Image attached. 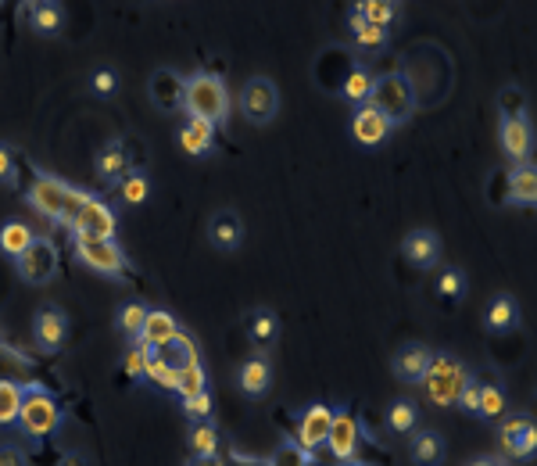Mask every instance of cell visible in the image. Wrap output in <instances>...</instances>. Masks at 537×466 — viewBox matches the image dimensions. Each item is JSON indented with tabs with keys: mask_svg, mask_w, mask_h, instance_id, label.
Instances as JSON below:
<instances>
[{
	"mask_svg": "<svg viewBox=\"0 0 537 466\" xmlns=\"http://www.w3.org/2000/svg\"><path fill=\"white\" fill-rule=\"evenodd\" d=\"M183 108H187L190 119L212 122V126L226 122L230 119V90L212 72H194L183 87Z\"/></svg>",
	"mask_w": 537,
	"mask_h": 466,
	"instance_id": "1",
	"label": "cell"
},
{
	"mask_svg": "<svg viewBox=\"0 0 537 466\" xmlns=\"http://www.w3.org/2000/svg\"><path fill=\"white\" fill-rule=\"evenodd\" d=\"M26 198L40 216L54 219V223H61V226H72V219H76V212L83 208V201L90 198V194L54 180V176H40V180L29 187Z\"/></svg>",
	"mask_w": 537,
	"mask_h": 466,
	"instance_id": "2",
	"label": "cell"
},
{
	"mask_svg": "<svg viewBox=\"0 0 537 466\" xmlns=\"http://www.w3.org/2000/svg\"><path fill=\"white\" fill-rule=\"evenodd\" d=\"M473 377V373L466 370V366L455 359V355L448 352H434L430 355V366L427 373H423V388H427V398L434 402L437 409H452L455 402H459L462 388H466V380Z\"/></svg>",
	"mask_w": 537,
	"mask_h": 466,
	"instance_id": "3",
	"label": "cell"
},
{
	"mask_svg": "<svg viewBox=\"0 0 537 466\" xmlns=\"http://www.w3.org/2000/svg\"><path fill=\"white\" fill-rule=\"evenodd\" d=\"M369 104H373L376 112L391 122V130H394V126H401V122H409L412 112H416V90H412L409 76H401V72H387V76L373 79Z\"/></svg>",
	"mask_w": 537,
	"mask_h": 466,
	"instance_id": "4",
	"label": "cell"
},
{
	"mask_svg": "<svg viewBox=\"0 0 537 466\" xmlns=\"http://www.w3.org/2000/svg\"><path fill=\"white\" fill-rule=\"evenodd\" d=\"M61 427V406L58 398L43 384H29L22 395V409H18V431L26 438H47Z\"/></svg>",
	"mask_w": 537,
	"mask_h": 466,
	"instance_id": "5",
	"label": "cell"
},
{
	"mask_svg": "<svg viewBox=\"0 0 537 466\" xmlns=\"http://www.w3.org/2000/svg\"><path fill=\"white\" fill-rule=\"evenodd\" d=\"M72 248H76V259L83 262L90 273L97 277L119 280L126 273V251L115 241H104V237H72Z\"/></svg>",
	"mask_w": 537,
	"mask_h": 466,
	"instance_id": "6",
	"label": "cell"
},
{
	"mask_svg": "<svg viewBox=\"0 0 537 466\" xmlns=\"http://www.w3.org/2000/svg\"><path fill=\"white\" fill-rule=\"evenodd\" d=\"M280 112V90L269 76H251L244 87H240V115L251 122V126H269Z\"/></svg>",
	"mask_w": 537,
	"mask_h": 466,
	"instance_id": "7",
	"label": "cell"
},
{
	"mask_svg": "<svg viewBox=\"0 0 537 466\" xmlns=\"http://www.w3.org/2000/svg\"><path fill=\"white\" fill-rule=\"evenodd\" d=\"M498 445L509 459H530L537 449V423L530 413H512L502 416L498 427Z\"/></svg>",
	"mask_w": 537,
	"mask_h": 466,
	"instance_id": "8",
	"label": "cell"
},
{
	"mask_svg": "<svg viewBox=\"0 0 537 466\" xmlns=\"http://www.w3.org/2000/svg\"><path fill=\"white\" fill-rule=\"evenodd\" d=\"M15 269L29 287L51 284V280L58 277V248H54L51 241H43V237H36L33 248H29L22 259H15Z\"/></svg>",
	"mask_w": 537,
	"mask_h": 466,
	"instance_id": "9",
	"label": "cell"
},
{
	"mask_svg": "<svg viewBox=\"0 0 537 466\" xmlns=\"http://www.w3.org/2000/svg\"><path fill=\"white\" fill-rule=\"evenodd\" d=\"M115 226H119V219H115V208H111L108 201L86 198L69 230L76 233V237H104V241H111Z\"/></svg>",
	"mask_w": 537,
	"mask_h": 466,
	"instance_id": "10",
	"label": "cell"
},
{
	"mask_svg": "<svg viewBox=\"0 0 537 466\" xmlns=\"http://www.w3.org/2000/svg\"><path fill=\"white\" fill-rule=\"evenodd\" d=\"M69 337V316L58 305H40L33 316V341L40 352H58Z\"/></svg>",
	"mask_w": 537,
	"mask_h": 466,
	"instance_id": "11",
	"label": "cell"
},
{
	"mask_svg": "<svg viewBox=\"0 0 537 466\" xmlns=\"http://www.w3.org/2000/svg\"><path fill=\"white\" fill-rule=\"evenodd\" d=\"M498 140H502V151L512 165H527L530 151H534V126H530L527 115H516V119H502V130H498Z\"/></svg>",
	"mask_w": 537,
	"mask_h": 466,
	"instance_id": "12",
	"label": "cell"
},
{
	"mask_svg": "<svg viewBox=\"0 0 537 466\" xmlns=\"http://www.w3.org/2000/svg\"><path fill=\"white\" fill-rule=\"evenodd\" d=\"M330 423H333V409L330 406H308L305 413L298 416V449L308 452V456H316L319 449L326 445V434H330Z\"/></svg>",
	"mask_w": 537,
	"mask_h": 466,
	"instance_id": "13",
	"label": "cell"
},
{
	"mask_svg": "<svg viewBox=\"0 0 537 466\" xmlns=\"http://www.w3.org/2000/svg\"><path fill=\"white\" fill-rule=\"evenodd\" d=\"M208 244H212L215 251H237L240 244H244V219L233 212V208H219V212H212V219H208Z\"/></svg>",
	"mask_w": 537,
	"mask_h": 466,
	"instance_id": "14",
	"label": "cell"
},
{
	"mask_svg": "<svg viewBox=\"0 0 537 466\" xmlns=\"http://www.w3.org/2000/svg\"><path fill=\"white\" fill-rule=\"evenodd\" d=\"M237 388L244 398L269 395V388H273V363H269L265 355H251V359H244L240 370H237Z\"/></svg>",
	"mask_w": 537,
	"mask_h": 466,
	"instance_id": "15",
	"label": "cell"
},
{
	"mask_svg": "<svg viewBox=\"0 0 537 466\" xmlns=\"http://www.w3.org/2000/svg\"><path fill=\"white\" fill-rule=\"evenodd\" d=\"M351 133H355V140L362 147H380L387 140V133H391V122L366 101L358 104L355 115H351Z\"/></svg>",
	"mask_w": 537,
	"mask_h": 466,
	"instance_id": "16",
	"label": "cell"
},
{
	"mask_svg": "<svg viewBox=\"0 0 537 466\" xmlns=\"http://www.w3.org/2000/svg\"><path fill=\"white\" fill-rule=\"evenodd\" d=\"M326 445L330 452L341 463H355V452H358V420L351 413H333V423H330V434H326Z\"/></svg>",
	"mask_w": 537,
	"mask_h": 466,
	"instance_id": "17",
	"label": "cell"
},
{
	"mask_svg": "<svg viewBox=\"0 0 537 466\" xmlns=\"http://www.w3.org/2000/svg\"><path fill=\"white\" fill-rule=\"evenodd\" d=\"M430 348L427 345H419V341H412V345H401L398 352H394L391 359V370L394 377L401 380V384H419L423 380V373H427L430 366Z\"/></svg>",
	"mask_w": 537,
	"mask_h": 466,
	"instance_id": "18",
	"label": "cell"
},
{
	"mask_svg": "<svg viewBox=\"0 0 537 466\" xmlns=\"http://www.w3.org/2000/svg\"><path fill=\"white\" fill-rule=\"evenodd\" d=\"M97 180L104 183V187H115V183L126 180L133 169H129V151L122 147V140H108V144L97 151Z\"/></svg>",
	"mask_w": 537,
	"mask_h": 466,
	"instance_id": "19",
	"label": "cell"
},
{
	"mask_svg": "<svg viewBox=\"0 0 537 466\" xmlns=\"http://www.w3.org/2000/svg\"><path fill=\"white\" fill-rule=\"evenodd\" d=\"M401 251L416 269H434L437 259H441V237L434 230H412L401 241Z\"/></svg>",
	"mask_w": 537,
	"mask_h": 466,
	"instance_id": "20",
	"label": "cell"
},
{
	"mask_svg": "<svg viewBox=\"0 0 537 466\" xmlns=\"http://www.w3.org/2000/svg\"><path fill=\"white\" fill-rule=\"evenodd\" d=\"M183 87H187V79H179L172 69H158L151 76V101L158 112H176L183 108Z\"/></svg>",
	"mask_w": 537,
	"mask_h": 466,
	"instance_id": "21",
	"label": "cell"
},
{
	"mask_svg": "<svg viewBox=\"0 0 537 466\" xmlns=\"http://www.w3.org/2000/svg\"><path fill=\"white\" fill-rule=\"evenodd\" d=\"M179 334H183V330H179V323H176V316H172V312L147 309V320H144V327H140L137 341H144V345H151L154 352H158V348H165L172 337H179Z\"/></svg>",
	"mask_w": 537,
	"mask_h": 466,
	"instance_id": "22",
	"label": "cell"
},
{
	"mask_svg": "<svg viewBox=\"0 0 537 466\" xmlns=\"http://www.w3.org/2000/svg\"><path fill=\"white\" fill-rule=\"evenodd\" d=\"M179 147L187 151L190 158H205L212 155L215 147V126L212 122H201V119H190L179 126Z\"/></svg>",
	"mask_w": 537,
	"mask_h": 466,
	"instance_id": "23",
	"label": "cell"
},
{
	"mask_svg": "<svg viewBox=\"0 0 537 466\" xmlns=\"http://www.w3.org/2000/svg\"><path fill=\"white\" fill-rule=\"evenodd\" d=\"M484 327L491 334H509V330L520 327V305L512 294H495V302L484 309Z\"/></svg>",
	"mask_w": 537,
	"mask_h": 466,
	"instance_id": "24",
	"label": "cell"
},
{
	"mask_svg": "<svg viewBox=\"0 0 537 466\" xmlns=\"http://www.w3.org/2000/svg\"><path fill=\"white\" fill-rule=\"evenodd\" d=\"M416 438L409 441V459L416 466H441L448 456V445H444L441 431H412Z\"/></svg>",
	"mask_w": 537,
	"mask_h": 466,
	"instance_id": "25",
	"label": "cell"
},
{
	"mask_svg": "<svg viewBox=\"0 0 537 466\" xmlns=\"http://www.w3.org/2000/svg\"><path fill=\"white\" fill-rule=\"evenodd\" d=\"M276 337H280V320H276L273 309H255L248 316V341L262 352V348H273Z\"/></svg>",
	"mask_w": 537,
	"mask_h": 466,
	"instance_id": "26",
	"label": "cell"
},
{
	"mask_svg": "<svg viewBox=\"0 0 537 466\" xmlns=\"http://www.w3.org/2000/svg\"><path fill=\"white\" fill-rule=\"evenodd\" d=\"M33 241H36V233L29 230L26 223H18V219L0 226V255H8V259H22V255L33 248Z\"/></svg>",
	"mask_w": 537,
	"mask_h": 466,
	"instance_id": "27",
	"label": "cell"
},
{
	"mask_svg": "<svg viewBox=\"0 0 537 466\" xmlns=\"http://www.w3.org/2000/svg\"><path fill=\"white\" fill-rule=\"evenodd\" d=\"M387 431L394 434V438H409L412 431H416V423H419V409L416 402H409V398H398V402H391L387 406Z\"/></svg>",
	"mask_w": 537,
	"mask_h": 466,
	"instance_id": "28",
	"label": "cell"
},
{
	"mask_svg": "<svg viewBox=\"0 0 537 466\" xmlns=\"http://www.w3.org/2000/svg\"><path fill=\"white\" fill-rule=\"evenodd\" d=\"M509 201L516 205H534L537 201V173L534 165H512L509 173Z\"/></svg>",
	"mask_w": 537,
	"mask_h": 466,
	"instance_id": "29",
	"label": "cell"
},
{
	"mask_svg": "<svg viewBox=\"0 0 537 466\" xmlns=\"http://www.w3.org/2000/svg\"><path fill=\"white\" fill-rule=\"evenodd\" d=\"M355 11L366 18L369 26L384 29V33H387V26H394L401 18V4H394V0H358Z\"/></svg>",
	"mask_w": 537,
	"mask_h": 466,
	"instance_id": "30",
	"label": "cell"
},
{
	"mask_svg": "<svg viewBox=\"0 0 537 466\" xmlns=\"http://www.w3.org/2000/svg\"><path fill=\"white\" fill-rule=\"evenodd\" d=\"M29 26L40 36H54L65 26V8L54 4V0H40V4H33V11H29Z\"/></svg>",
	"mask_w": 537,
	"mask_h": 466,
	"instance_id": "31",
	"label": "cell"
},
{
	"mask_svg": "<svg viewBox=\"0 0 537 466\" xmlns=\"http://www.w3.org/2000/svg\"><path fill=\"white\" fill-rule=\"evenodd\" d=\"M190 452H194L201 463H212L215 452H219V431L215 423H190Z\"/></svg>",
	"mask_w": 537,
	"mask_h": 466,
	"instance_id": "32",
	"label": "cell"
},
{
	"mask_svg": "<svg viewBox=\"0 0 537 466\" xmlns=\"http://www.w3.org/2000/svg\"><path fill=\"white\" fill-rule=\"evenodd\" d=\"M505 409H509V398H505L502 384H480V406H477V420H502Z\"/></svg>",
	"mask_w": 537,
	"mask_h": 466,
	"instance_id": "33",
	"label": "cell"
},
{
	"mask_svg": "<svg viewBox=\"0 0 537 466\" xmlns=\"http://www.w3.org/2000/svg\"><path fill=\"white\" fill-rule=\"evenodd\" d=\"M348 26H351V36H355V44L362 47V51H384V47H387L384 29L369 26V22L358 15V11H351V15H348Z\"/></svg>",
	"mask_w": 537,
	"mask_h": 466,
	"instance_id": "34",
	"label": "cell"
},
{
	"mask_svg": "<svg viewBox=\"0 0 537 466\" xmlns=\"http://www.w3.org/2000/svg\"><path fill=\"white\" fill-rule=\"evenodd\" d=\"M158 355H162V359L172 366V370H183V366H190V363H201V359H197V345H194V337H187V334L172 337L169 345H165V348H158Z\"/></svg>",
	"mask_w": 537,
	"mask_h": 466,
	"instance_id": "35",
	"label": "cell"
},
{
	"mask_svg": "<svg viewBox=\"0 0 537 466\" xmlns=\"http://www.w3.org/2000/svg\"><path fill=\"white\" fill-rule=\"evenodd\" d=\"M208 391V373L201 363H190L183 370H176V395L179 398H194V395H205Z\"/></svg>",
	"mask_w": 537,
	"mask_h": 466,
	"instance_id": "36",
	"label": "cell"
},
{
	"mask_svg": "<svg viewBox=\"0 0 537 466\" xmlns=\"http://www.w3.org/2000/svg\"><path fill=\"white\" fill-rule=\"evenodd\" d=\"M22 395H26V388H22V384H15V380H0V427H11V423H18Z\"/></svg>",
	"mask_w": 537,
	"mask_h": 466,
	"instance_id": "37",
	"label": "cell"
},
{
	"mask_svg": "<svg viewBox=\"0 0 537 466\" xmlns=\"http://www.w3.org/2000/svg\"><path fill=\"white\" fill-rule=\"evenodd\" d=\"M466 291H469V280H466V273H462V269L448 266V269H441V273H437V294H441L444 302H462V298H466Z\"/></svg>",
	"mask_w": 537,
	"mask_h": 466,
	"instance_id": "38",
	"label": "cell"
},
{
	"mask_svg": "<svg viewBox=\"0 0 537 466\" xmlns=\"http://www.w3.org/2000/svg\"><path fill=\"white\" fill-rule=\"evenodd\" d=\"M369 94H373V76L366 69H351L348 79H344V101H351L358 108V104L369 101Z\"/></svg>",
	"mask_w": 537,
	"mask_h": 466,
	"instance_id": "39",
	"label": "cell"
},
{
	"mask_svg": "<svg viewBox=\"0 0 537 466\" xmlns=\"http://www.w3.org/2000/svg\"><path fill=\"white\" fill-rule=\"evenodd\" d=\"M119 194L126 205H144V201L151 198V180H147V173H129L126 180L119 183Z\"/></svg>",
	"mask_w": 537,
	"mask_h": 466,
	"instance_id": "40",
	"label": "cell"
},
{
	"mask_svg": "<svg viewBox=\"0 0 537 466\" xmlns=\"http://www.w3.org/2000/svg\"><path fill=\"white\" fill-rule=\"evenodd\" d=\"M144 380H151L154 388H162V391H176V370H172V366L165 363L162 355H154L151 363H147Z\"/></svg>",
	"mask_w": 537,
	"mask_h": 466,
	"instance_id": "41",
	"label": "cell"
},
{
	"mask_svg": "<svg viewBox=\"0 0 537 466\" xmlns=\"http://www.w3.org/2000/svg\"><path fill=\"white\" fill-rule=\"evenodd\" d=\"M144 320H147V305L144 302H126L119 309V327L126 330V334L137 337L140 327H144Z\"/></svg>",
	"mask_w": 537,
	"mask_h": 466,
	"instance_id": "42",
	"label": "cell"
},
{
	"mask_svg": "<svg viewBox=\"0 0 537 466\" xmlns=\"http://www.w3.org/2000/svg\"><path fill=\"white\" fill-rule=\"evenodd\" d=\"M154 348L151 345H144V341H137V348H133V352L126 355V373L133 380H144V373H147V363H151L154 359Z\"/></svg>",
	"mask_w": 537,
	"mask_h": 466,
	"instance_id": "43",
	"label": "cell"
},
{
	"mask_svg": "<svg viewBox=\"0 0 537 466\" xmlns=\"http://www.w3.org/2000/svg\"><path fill=\"white\" fill-rule=\"evenodd\" d=\"M183 413H187L190 423H208L212 420V395H194V398H183Z\"/></svg>",
	"mask_w": 537,
	"mask_h": 466,
	"instance_id": "44",
	"label": "cell"
},
{
	"mask_svg": "<svg viewBox=\"0 0 537 466\" xmlns=\"http://www.w3.org/2000/svg\"><path fill=\"white\" fill-rule=\"evenodd\" d=\"M90 90H94L97 97H115V90H119V72L115 69H97L94 76H90Z\"/></svg>",
	"mask_w": 537,
	"mask_h": 466,
	"instance_id": "45",
	"label": "cell"
},
{
	"mask_svg": "<svg viewBox=\"0 0 537 466\" xmlns=\"http://www.w3.org/2000/svg\"><path fill=\"white\" fill-rule=\"evenodd\" d=\"M498 104H502V115L505 119H516V115H527V97H523L520 87H505L502 97H498Z\"/></svg>",
	"mask_w": 537,
	"mask_h": 466,
	"instance_id": "46",
	"label": "cell"
},
{
	"mask_svg": "<svg viewBox=\"0 0 537 466\" xmlns=\"http://www.w3.org/2000/svg\"><path fill=\"white\" fill-rule=\"evenodd\" d=\"M455 406H459L466 416H477V406H480V380L477 377L466 380V388H462V395H459V402H455Z\"/></svg>",
	"mask_w": 537,
	"mask_h": 466,
	"instance_id": "47",
	"label": "cell"
},
{
	"mask_svg": "<svg viewBox=\"0 0 537 466\" xmlns=\"http://www.w3.org/2000/svg\"><path fill=\"white\" fill-rule=\"evenodd\" d=\"M305 456H308V452H301V449H290V445H283V449L276 452L273 466H305Z\"/></svg>",
	"mask_w": 537,
	"mask_h": 466,
	"instance_id": "48",
	"label": "cell"
},
{
	"mask_svg": "<svg viewBox=\"0 0 537 466\" xmlns=\"http://www.w3.org/2000/svg\"><path fill=\"white\" fill-rule=\"evenodd\" d=\"M0 466H29L26 452L18 449V445H0Z\"/></svg>",
	"mask_w": 537,
	"mask_h": 466,
	"instance_id": "49",
	"label": "cell"
},
{
	"mask_svg": "<svg viewBox=\"0 0 537 466\" xmlns=\"http://www.w3.org/2000/svg\"><path fill=\"white\" fill-rule=\"evenodd\" d=\"M15 176V162H11V147L0 144V183H11Z\"/></svg>",
	"mask_w": 537,
	"mask_h": 466,
	"instance_id": "50",
	"label": "cell"
},
{
	"mask_svg": "<svg viewBox=\"0 0 537 466\" xmlns=\"http://www.w3.org/2000/svg\"><path fill=\"white\" fill-rule=\"evenodd\" d=\"M58 466H90V459H86L83 452H65V456L58 459Z\"/></svg>",
	"mask_w": 537,
	"mask_h": 466,
	"instance_id": "51",
	"label": "cell"
},
{
	"mask_svg": "<svg viewBox=\"0 0 537 466\" xmlns=\"http://www.w3.org/2000/svg\"><path fill=\"white\" fill-rule=\"evenodd\" d=\"M469 466H505L502 459H491V456H484V459H473Z\"/></svg>",
	"mask_w": 537,
	"mask_h": 466,
	"instance_id": "52",
	"label": "cell"
}]
</instances>
